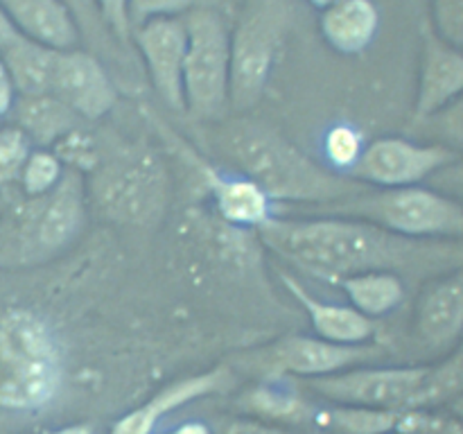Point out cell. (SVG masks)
Wrapping results in <instances>:
<instances>
[{"instance_id":"6da1fadb","label":"cell","mask_w":463,"mask_h":434,"mask_svg":"<svg viewBox=\"0 0 463 434\" xmlns=\"http://www.w3.org/2000/svg\"><path fill=\"white\" fill-rule=\"evenodd\" d=\"M258 235L283 260L328 280L362 271H393L405 267L419 251L416 240L342 215L317 220L274 215L258 229Z\"/></svg>"},{"instance_id":"7a4b0ae2","label":"cell","mask_w":463,"mask_h":434,"mask_svg":"<svg viewBox=\"0 0 463 434\" xmlns=\"http://www.w3.org/2000/svg\"><path fill=\"white\" fill-rule=\"evenodd\" d=\"M217 147L238 175L253 181L274 203H333L364 193V184H353L317 165L289 140L256 122L229 125L217 138Z\"/></svg>"},{"instance_id":"3957f363","label":"cell","mask_w":463,"mask_h":434,"mask_svg":"<svg viewBox=\"0 0 463 434\" xmlns=\"http://www.w3.org/2000/svg\"><path fill=\"white\" fill-rule=\"evenodd\" d=\"M63 348L45 316L25 307L0 315V407L32 411L61 389Z\"/></svg>"},{"instance_id":"277c9868","label":"cell","mask_w":463,"mask_h":434,"mask_svg":"<svg viewBox=\"0 0 463 434\" xmlns=\"http://www.w3.org/2000/svg\"><path fill=\"white\" fill-rule=\"evenodd\" d=\"M86 224V184L66 170L54 190L23 197L0 217V267H25L61 253Z\"/></svg>"},{"instance_id":"5b68a950","label":"cell","mask_w":463,"mask_h":434,"mask_svg":"<svg viewBox=\"0 0 463 434\" xmlns=\"http://www.w3.org/2000/svg\"><path fill=\"white\" fill-rule=\"evenodd\" d=\"M319 212L355 217L407 240L463 238V208L430 185L380 188L319 206Z\"/></svg>"},{"instance_id":"8992f818","label":"cell","mask_w":463,"mask_h":434,"mask_svg":"<svg viewBox=\"0 0 463 434\" xmlns=\"http://www.w3.org/2000/svg\"><path fill=\"white\" fill-rule=\"evenodd\" d=\"M90 197L102 215L120 224H149L165 208L167 176L163 163L149 149H116L93 170Z\"/></svg>"},{"instance_id":"52a82bcc","label":"cell","mask_w":463,"mask_h":434,"mask_svg":"<svg viewBox=\"0 0 463 434\" xmlns=\"http://www.w3.org/2000/svg\"><path fill=\"white\" fill-rule=\"evenodd\" d=\"M188 45L184 61L185 111L211 120L229 107L231 32L211 7H193L184 16Z\"/></svg>"},{"instance_id":"ba28073f","label":"cell","mask_w":463,"mask_h":434,"mask_svg":"<svg viewBox=\"0 0 463 434\" xmlns=\"http://www.w3.org/2000/svg\"><path fill=\"white\" fill-rule=\"evenodd\" d=\"M285 18L280 0H251L231 32L229 104L235 108L253 107L265 93L283 41Z\"/></svg>"},{"instance_id":"9c48e42d","label":"cell","mask_w":463,"mask_h":434,"mask_svg":"<svg viewBox=\"0 0 463 434\" xmlns=\"http://www.w3.org/2000/svg\"><path fill=\"white\" fill-rule=\"evenodd\" d=\"M428 364L355 366L324 378L306 380L307 389L333 405L369 410H419Z\"/></svg>"},{"instance_id":"30bf717a","label":"cell","mask_w":463,"mask_h":434,"mask_svg":"<svg viewBox=\"0 0 463 434\" xmlns=\"http://www.w3.org/2000/svg\"><path fill=\"white\" fill-rule=\"evenodd\" d=\"M452 158H457V154L437 143H414L387 136L366 145L351 175L375 188H407L420 185Z\"/></svg>"},{"instance_id":"8fae6325","label":"cell","mask_w":463,"mask_h":434,"mask_svg":"<svg viewBox=\"0 0 463 434\" xmlns=\"http://www.w3.org/2000/svg\"><path fill=\"white\" fill-rule=\"evenodd\" d=\"M383 355L373 344H333L321 337H285L276 342L262 357L260 366L269 375L285 378H324L353 369L360 362L375 360Z\"/></svg>"},{"instance_id":"7c38bea8","label":"cell","mask_w":463,"mask_h":434,"mask_svg":"<svg viewBox=\"0 0 463 434\" xmlns=\"http://www.w3.org/2000/svg\"><path fill=\"white\" fill-rule=\"evenodd\" d=\"M131 43L140 52L145 72L167 107L185 111L184 61L188 34L181 18H154L131 30Z\"/></svg>"},{"instance_id":"4fadbf2b","label":"cell","mask_w":463,"mask_h":434,"mask_svg":"<svg viewBox=\"0 0 463 434\" xmlns=\"http://www.w3.org/2000/svg\"><path fill=\"white\" fill-rule=\"evenodd\" d=\"M50 95L61 99L81 120H99L118 102V89L95 52L57 50Z\"/></svg>"},{"instance_id":"5bb4252c","label":"cell","mask_w":463,"mask_h":434,"mask_svg":"<svg viewBox=\"0 0 463 434\" xmlns=\"http://www.w3.org/2000/svg\"><path fill=\"white\" fill-rule=\"evenodd\" d=\"M459 95H463V50L448 43L434 27H425L414 104L416 120H428Z\"/></svg>"},{"instance_id":"9a60e30c","label":"cell","mask_w":463,"mask_h":434,"mask_svg":"<svg viewBox=\"0 0 463 434\" xmlns=\"http://www.w3.org/2000/svg\"><path fill=\"white\" fill-rule=\"evenodd\" d=\"M419 342L434 353H448L463 335V276L432 280L419 297L414 312Z\"/></svg>"},{"instance_id":"2e32d148","label":"cell","mask_w":463,"mask_h":434,"mask_svg":"<svg viewBox=\"0 0 463 434\" xmlns=\"http://www.w3.org/2000/svg\"><path fill=\"white\" fill-rule=\"evenodd\" d=\"M224 382V369H215L208 371V373H199L193 375V378L179 380V382L161 389L156 396H152L140 407L127 411L122 419H118L116 423L111 425L109 434H154L156 425L161 423L172 410H179V407L188 405V402L197 401V398L217 392V389H222Z\"/></svg>"},{"instance_id":"e0dca14e","label":"cell","mask_w":463,"mask_h":434,"mask_svg":"<svg viewBox=\"0 0 463 434\" xmlns=\"http://www.w3.org/2000/svg\"><path fill=\"white\" fill-rule=\"evenodd\" d=\"M0 7L27 39L57 50L80 45L81 32L63 0H0Z\"/></svg>"},{"instance_id":"ac0fdd59","label":"cell","mask_w":463,"mask_h":434,"mask_svg":"<svg viewBox=\"0 0 463 434\" xmlns=\"http://www.w3.org/2000/svg\"><path fill=\"white\" fill-rule=\"evenodd\" d=\"M197 165L206 176L208 188H211L213 199H215L217 212L229 224L258 231L265 222H269L276 215V203L247 176L217 172L203 161H199Z\"/></svg>"},{"instance_id":"d6986e66","label":"cell","mask_w":463,"mask_h":434,"mask_svg":"<svg viewBox=\"0 0 463 434\" xmlns=\"http://www.w3.org/2000/svg\"><path fill=\"white\" fill-rule=\"evenodd\" d=\"M280 280L307 312L317 337L333 344H366L375 335L373 321L353 306H339V303L317 298L289 274H280Z\"/></svg>"},{"instance_id":"ffe728a7","label":"cell","mask_w":463,"mask_h":434,"mask_svg":"<svg viewBox=\"0 0 463 434\" xmlns=\"http://www.w3.org/2000/svg\"><path fill=\"white\" fill-rule=\"evenodd\" d=\"M319 30L335 52L353 57L375 41L380 12L373 0H344L321 12Z\"/></svg>"},{"instance_id":"44dd1931","label":"cell","mask_w":463,"mask_h":434,"mask_svg":"<svg viewBox=\"0 0 463 434\" xmlns=\"http://www.w3.org/2000/svg\"><path fill=\"white\" fill-rule=\"evenodd\" d=\"M14 116H16L18 129L30 138L32 145L41 149L57 145L63 136L77 129L81 120L54 95L18 98L14 104Z\"/></svg>"},{"instance_id":"7402d4cb","label":"cell","mask_w":463,"mask_h":434,"mask_svg":"<svg viewBox=\"0 0 463 434\" xmlns=\"http://www.w3.org/2000/svg\"><path fill=\"white\" fill-rule=\"evenodd\" d=\"M0 57L12 75L18 98L50 95L57 48H50L21 34Z\"/></svg>"},{"instance_id":"603a6c76","label":"cell","mask_w":463,"mask_h":434,"mask_svg":"<svg viewBox=\"0 0 463 434\" xmlns=\"http://www.w3.org/2000/svg\"><path fill=\"white\" fill-rule=\"evenodd\" d=\"M289 380L292 378H285V375H269V380L244 393L240 407L260 420H288V423L310 420L315 407L303 401Z\"/></svg>"},{"instance_id":"cb8c5ba5","label":"cell","mask_w":463,"mask_h":434,"mask_svg":"<svg viewBox=\"0 0 463 434\" xmlns=\"http://www.w3.org/2000/svg\"><path fill=\"white\" fill-rule=\"evenodd\" d=\"M339 283L351 306L371 321L389 315L405 301V283L396 271H362Z\"/></svg>"},{"instance_id":"d4e9b609","label":"cell","mask_w":463,"mask_h":434,"mask_svg":"<svg viewBox=\"0 0 463 434\" xmlns=\"http://www.w3.org/2000/svg\"><path fill=\"white\" fill-rule=\"evenodd\" d=\"M402 411L369 407L333 405L315 407L310 420L328 434H389L396 432Z\"/></svg>"},{"instance_id":"484cf974","label":"cell","mask_w":463,"mask_h":434,"mask_svg":"<svg viewBox=\"0 0 463 434\" xmlns=\"http://www.w3.org/2000/svg\"><path fill=\"white\" fill-rule=\"evenodd\" d=\"M459 396H463V335L437 364H428L419 407H446Z\"/></svg>"},{"instance_id":"4316f807","label":"cell","mask_w":463,"mask_h":434,"mask_svg":"<svg viewBox=\"0 0 463 434\" xmlns=\"http://www.w3.org/2000/svg\"><path fill=\"white\" fill-rule=\"evenodd\" d=\"M364 134L348 122H337V125L328 127L324 138H321V154H324L326 165L337 175L355 170L362 154H364Z\"/></svg>"},{"instance_id":"83f0119b","label":"cell","mask_w":463,"mask_h":434,"mask_svg":"<svg viewBox=\"0 0 463 434\" xmlns=\"http://www.w3.org/2000/svg\"><path fill=\"white\" fill-rule=\"evenodd\" d=\"M66 175V167L59 161V156L50 149H32L30 158H27L25 167L21 172V193L23 197H41L48 194L59 185V181Z\"/></svg>"},{"instance_id":"f1b7e54d","label":"cell","mask_w":463,"mask_h":434,"mask_svg":"<svg viewBox=\"0 0 463 434\" xmlns=\"http://www.w3.org/2000/svg\"><path fill=\"white\" fill-rule=\"evenodd\" d=\"M34 145L16 125L0 129V193L18 184Z\"/></svg>"},{"instance_id":"f546056e","label":"cell","mask_w":463,"mask_h":434,"mask_svg":"<svg viewBox=\"0 0 463 434\" xmlns=\"http://www.w3.org/2000/svg\"><path fill=\"white\" fill-rule=\"evenodd\" d=\"M401 434H463V423L446 407L405 410L398 420Z\"/></svg>"},{"instance_id":"4dcf8cb0","label":"cell","mask_w":463,"mask_h":434,"mask_svg":"<svg viewBox=\"0 0 463 434\" xmlns=\"http://www.w3.org/2000/svg\"><path fill=\"white\" fill-rule=\"evenodd\" d=\"M423 122L437 145L450 149L452 154H463V95Z\"/></svg>"},{"instance_id":"1f68e13d","label":"cell","mask_w":463,"mask_h":434,"mask_svg":"<svg viewBox=\"0 0 463 434\" xmlns=\"http://www.w3.org/2000/svg\"><path fill=\"white\" fill-rule=\"evenodd\" d=\"M54 154L59 156V161L66 163L68 170L75 172H93L95 165L99 163V149L98 143L90 138L86 131H81L80 127L72 129L71 134L63 136L52 149Z\"/></svg>"},{"instance_id":"d6a6232c","label":"cell","mask_w":463,"mask_h":434,"mask_svg":"<svg viewBox=\"0 0 463 434\" xmlns=\"http://www.w3.org/2000/svg\"><path fill=\"white\" fill-rule=\"evenodd\" d=\"M63 3L68 5V9H71L72 16H75L81 36L89 39L90 48L99 50V52L113 50V34L109 32V27L104 25L95 0H63Z\"/></svg>"},{"instance_id":"836d02e7","label":"cell","mask_w":463,"mask_h":434,"mask_svg":"<svg viewBox=\"0 0 463 434\" xmlns=\"http://www.w3.org/2000/svg\"><path fill=\"white\" fill-rule=\"evenodd\" d=\"M193 7L194 0H127V23L134 30L154 18H181Z\"/></svg>"},{"instance_id":"e575fe53","label":"cell","mask_w":463,"mask_h":434,"mask_svg":"<svg viewBox=\"0 0 463 434\" xmlns=\"http://www.w3.org/2000/svg\"><path fill=\"white\" fill-rule=\"evenodd\" d=\"M434 32L463 50V0H432Z\"/></svg>"},{"instance_id":"d590c367","label":"cell","mask_w":463,"mask_h":434,"mask_svg":"<svg viewBox=\"0 0 463 434\" xmlns=\"http://www.w3.org/2000/svg\"><path fill=\"white\" fill-rule=\"evenodd\" d=\"M104 25L125 50L131 48V27L127 23V0H95Z\"/></svg>"},{"instance_id":"8d00e7d4","label":"cell","mask_w":463,"mask_h":434,"mask_svg":"<svg viewBox=\"0 0 463 434\" xmlns=\"http://www.w3.org/2000/svg\"><path fill=\"white\" fill-rule=\"evenodd\" d=\"M430 188L439 190L463 208V158H452L437 175L430 176Z\"/></svg>"},{"instance_id":"74e56055","label":"cell","mask_w":463,"mask_h":434,"mask_svg":"<svg viewBox=\"0 0 463 434\" xmlns=\"http://www.w3.org/2000/svg\"><path fill=\"white\" fill-rule=\"evenodd\" d=\"M226 434H294V432H288V429L279 428V425L265 423V420L260 419H240L229 425Z\"/></svg>"},{"instance_id":"f35d334b","label":"cell","mask_w":463,"mask_h":434,"mask_svg":"<svg viewBox=\"0 0 463 434\" xmlns=\"http://www.w3.org/2000/svg\"><path fill=\"white\" fill-rule=\"evenodd\" d=\"M18 93L14 89L12 75H9L7 66H5L3 57H0V118L9 116L14 111V104H16Z\"/></svg>"},{"instance_id":"ab89813d","label":"cell","mask_w":463,"mask_h":434,"mask_svg":"<svg viewBox=\"0 0 463 434\" xmlns=\"http://www.w3.org/2000/svg\"><path fill=\"white\" fill-rule=\"evenodd\" d=\"M18 36H21V32L16 30V25L9 21V16L5 14V9L0 7V54H3L5 50H7L9 45L18 39Z\"/></svg>"},{"instance_id":"60d3db41","label":"cell","mask_w":463,"mask_h":434,"mask_svg":"<svg viewBox=\"0 0 463 434\" xmlns=\"http://www.w3.org/2000/svg\"><path fill=\"white\" fill-rule=\"evenodd\" d=\"M161 434H213V429L206 423H202V420H188V423H181Z\"/></svg>"},{"instance_id":"b9f144b4","label":"cell","mask_w":463,"mask_h":434,"mask_svg":"<svg viewBox=\"0 0 463 434\" xmlns=\"http://www.w3.org/2000/svg\"><path fill=\"white\" fill-rule=\"evenodd\" d=\"M41 434H95V432L90 425L77 423V425H63V428H54V429H43Z\"/></svg>"},{"instance_id":"7bdbcfd3","label":"cell","mask_w":463,"mask_h":434,"mask_svg":"<svg viewBox=\"0 0 463 434\" xmlns=\"http://www.w3.org/2000/svg\"><path fill=\"white\" fill-rule=\"evenodd\" d=\"M446 410H450L452 414H455L457 419H459L461 423H463V396L455 398V401H450V402H448V405H446Z\"/></svg>"},{"instance_id":"ee69618b","label":"cell","mask_w":463,"mask_h":434,"mask_svg":"<svg viewBox=\"0 0 463 434\" xmlns=\"http://www.w3.org/2000/svg\"><path fill=\"white\" fill-rule=\"evenodd\" d=\"M307 3H310L315 9H319V12H324V9L333 7V5L344 3V0H307Z\"/></svg>"},{"instance_id":"f6af8a7d","label":"cell","mask_w":463,"mask_h":434,"mask_svg":"<svg viewBox=\"0 0 463 434\" xmlns=\"http://www.w3.org/2000/svg\"><path fill=\"white\" fill-rule=\"evenodd\" d=\"M389 434H401V432H389Z\"/></svg>"}]
</instances>
